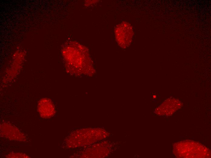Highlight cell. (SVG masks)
<instances>
[{
  "mask_svg": "<svg viewBox=\"0 0 211 158\" xmlns=\"http://www.w3.org/2000/svg\"><path fill=\"white\" fill-rule=\"evenodd\" d=\"M1 135L11 140L23 141L25 140L24 135L17 128L8 123L1 125Z\"/></svg>",
  "mask_w": 211,
  "mask_h": 158,
  "instance_id": "cell-1",
  "label": "cell"
},
{
  "mask_svg": "<svg viewBox=\"0 0 211 158\" xmlns=\"http://www.w3.org/2000/svg\"><path fill=\"white\" fill-rule=\"evenodd\" d=\"M25 154L21 153H10L8 155L7 157L9 158L28 157V156H25Z\"/></svg>",
  "mask_w": 211,
  "mask_h": 158,
  "instance_id": "cell-2",
  "label": "cell"
}]
</instances>
